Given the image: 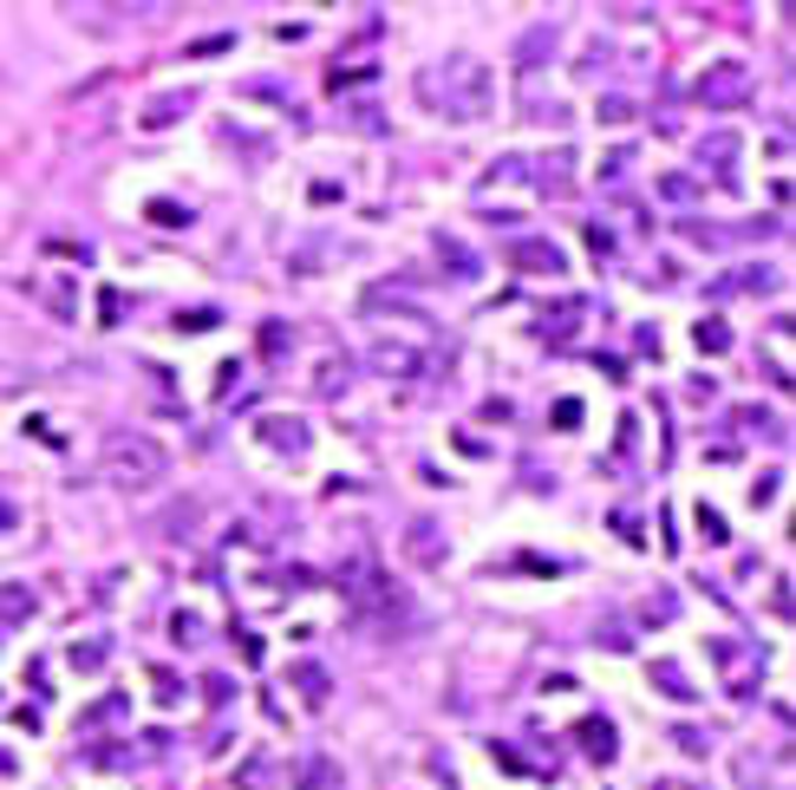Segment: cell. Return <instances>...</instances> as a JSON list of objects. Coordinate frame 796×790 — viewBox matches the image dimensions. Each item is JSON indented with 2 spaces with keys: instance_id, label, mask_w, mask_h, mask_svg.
Wrapping results in <instances>:
<instances>
[{
  "instance_id": "obj_1",
  "label": "cell",
  "mask_w": 796,
  "mask_h": 790,
  "mask_svg": "<svg viewBox=\"0 0 796 790\" xmlns=\"http://www.w3.org/2000/svg\"><path fill=\"white\" fill-rule=\"evenodd\" d=\"M418 98L432 105L437 118H450V125H477L497 105V72L484 66L477 53H450V60L418 72Z\"/></svg>"
},
{
  "instance_id": "obj_2",
  "label": "cell",
  "mask_w": 796,
  "mask_h": 790,
  "mask_svg": "<svg viewBox=\"0 0 796 790\" xmlns=\"http://www.w3.org/2000/svg\"><path fill=\"white\" fill-rule=\"evenodd\" d=\"M98 471H105V484H118V491H150V484H163L170 457H163V444H157L150 431H105Z\"/></svg>"
},
{
  "instance_id": "obj_3",
  "label": "cell",
  "mask_w": 796,
  "mask_h": 790,
  "mask_svg": "<svg viewBox=\"0 0 796 790\" xmlns=\"http://www.w3.org/2000/svg\"><path fill=\"white\" fill-rule=\"evenodd\" d=\"M751 98V66L744 60H719V66L699 78V105H712V112H731V105H744Z\"/></svg>"
},
{
  "instance_id": "obj_4",
  "label": "cell",
  "mask_w": 796,
  "mask_h": 790,
  "mask_svg": "<svg viewBox=\"0 0 796 790\" xmlns=\"http://www.w3.org/2000/svg\"><path fill=\"white\" fill-rule=\"evenodd\" d=\"M712 660L731 673V693H737V699H757V680H764V646L712 641Z\"/></svg>"
},
{
  "instance_id": "obj_5",
  "label": "cell",
  "mask_w": 796,
  "mask_h": 790,
  "mask_svg": "<svg viewBox=\"0 0 796 790\" xmlns=\"http://www.w3.org/2000/svg\"><path fill=\"white\" fill-rule=\"evenodd\" d=\"M509 268H522V275H562L569 262H562V249L549 235H516L509 242Z\"/></svg>"
},
{
  "instance_id": "obj_6",
  "label": "cell",
  "mask_w": 796,
  "mask_h": 790,
  "mask_svg": "<svg viewBox=\"0 0 796 790\" xmlns=\"http://www.w3.org/2000/svg\"><path fill=\"white\" fill-rule=\"evenodd\" d=\"M418 347H405V340H372V372H385V379H418Z\"/></svg>"
},
{
  "instance_id": "obj_7",
  "label": "cell",
  "mask_w": 796,
  "mask_h": 790,
  "mask_svg": "<svg viewBox=\"0 0 796 790\" xmlns=\"http://www.w3.org/2000/svg\"><path fill=\"white\" fill-rule=\"evenodd\" d=\"M183 112H197V92H190V85H183V92H163V98H150L138 125H145V131H170Z\"/></svg>"
},
{
  "instance_id": "obj_8",
  "label": "cell",
  "mask_w": 796,
  "mask_h": 790,
  "mask_svg": "<svg viewBox=\"0 0 796 790\" xmlns=\"http://www.w3.org/2000/svg\"><path fill=\"white\" fill-rule=\"evenodd\" d=\"M40 614V594L26 581H0V628H26Z\"/></svg>"
},
{
  "instance_id": "obj_9",
  "label": "cell",
  "mask_w": 796,
  "mask_h": 790,
  "mask_svg": "<svg viewBox=\"0 0 796 790\" xmlns=\"http://www.w3.org/2000/svg\"><path fill=\"white\" fill-rule=\"evenodd\" d=\"M294 686H300L307 706H327V699H333V673H327L320 660H294Z\"/></svg>"
},
{
  "instance_id": "obj_10",
  "label": "cell",
  "mask_w": 796,
  "mask_h": 790,
  "mask_svg": "<svg viewBox=\"0 0 796 790\" xmlns=\"http://www.w3.org/2000/svg\"><path fill=\"white\" fill-rule=\"evenodd\" d=\"M581 751H587V758H594V765H607V758H614V751H620V745H614V725H607V718H581Z\"/></svg>"
},
{
  "instance_id": "obj_11",
  "label": "cell",
  "mask_w": 796,
  "mask_h": 790,
  "mask_svg": "<svg viewBox=\"0 0 796 790\" xmlns=\"http://www.w3.org/2000/svg\"><path fill=\"white\" fill-rule=\"evenodd\" d=\"M569 170H575V157H569V150H555V157H542V177H535V183H542L549 197H569V190H575V177H569Z\"/></svg>"
},
{
  "instance_id": "obj_12",
  "label": "cell",
  "mask_w": 796,
  "mask_h": 790,
  "mask_svg": "<svg viewBox=\"0 0 796 790\" xmlns=\"http://www.w3.org/2000/svg\"><path fill=\"white\" fill-rule=\"evenodd\" d=\"M549 53H555V27H535V33H522V46H516V66L535 72Z\"/></svg>"
},
{
  "instance_id": "obj_13",
  "label": "cell",
  "mask_w": 796,
  "mask_h": 790,
  "mask_svg": "<svg viewBox=\"0 0 796 790\" xmlns=\"http://www.w3.org/2000/svg\"><path fill=\"white\" fill-rule=\"evenodd\" d=\"M262 438H268L275 451H307V425H300V419H262Z\"/></svg>"
},
{
  "instance_id": "obj_14",
  "label": "cell",
  "mask_w": 796,
  "mask_h": 790,
  "mask_svg": "<svg viewBox=\"0 0 796 790\" xmlns=\"http://www.w3.org/2000/svg\"><path fill=\"white\" fill-rule=\"evenodd\" d=\"M652 686H659L666 699H679V706H692V699H699V693H692V680H686L672 660H659V666H652Z\"/></svg>"
},
{
  "instance_id": "obj_15",
  "label": "cell",
  "mask_w": 796,
  "mask_h": 790,
  "mask_svg": "<svg viewBox=\"0 0 796 790\" xmlns=\"http://www.w3.org/2000/svg\"><path fill=\"white\" fill-rule=\"evenodd\" d=\"M333 784H340L333 758H300V771H294V790H333Z\"/></svg>"
},
{
  "instance_id": "obj_16",
  "label": "cell",
  "mask_w": 796,
  "mask_h": 790,
  "mask_svg": "<svg viewBox=\"0 0 796 790\" xmlns=\"http://www.w3.org/2000/svg\"><path fill=\"white\" fill-rule=\"evenodd\" d=\"M437 255H444V268H457L450 282H470V275H477V255H470L464 242H450V235H437Z\"/></svg>"
},
{
  "instance_id": "obj_17",
  "label": "cell",
  "mask_w": 796,
  "mask_h": 790,
  "mask_svg": "<svg viewBox=\"0 0 796 790\" xmlns=\"http://www.w3.org/2000/svg\"><path fill=\"white\" fill-rule=\"evenodd\" d=\"M659 197H666V203H692V197H699V177H679V170H666V177H659Z\"/></svg>"
},
{
  "instance_id": "obj_18",
  "label": "cell",
  "mask_w": 796,
  "mask_h": 790,
  "mask_svg": "<svg viewBox=\"0 0 796 790\" xmlns=\"http://www.w3.org/2000/svg\"><path fill=\"white\" fill-rule=\"evenodd\" d=\"M412 556H418V562H437V556H444V543H437V523H418V529H412Z\"/></svg>"
},
{
  "instance_id": "obj_19",
  "label": "cell",
  "mask_w": 796,
  "mask_h": 790,
  "mask_svg": "<svg viewBox=\"0 0 796 790\" xmlns=\"http://www.w3.org/2000/svg\"><path fill=\"white\" fill-rule=\"evenodd\" d=\"M569 320H581V301H562V314H549V320H542V334H549V340H569V334H575Z\"/></svg>"
},
{
  "instance_id": "obj_20",
  "label": "cell",
  "mask_w": 796,
  "mask_h": 790,
  "mask_svg": "<svg viewBox=\"0 0 796 790\" xmlns=\"http://www.w3.org/2000/svg\"><path fill=\"white\" fill-rule=\"evenodd\" d=\"M294 347V334H288V320H268V327H262V354L268 359H282Z\"/></svg>"
},
{
  "instance_id": "obj_21",
  "label": "cell",
  "mask_w": 796,
  "mask_h": 790,
  "mask_svg": "<svg viewBox=\"0 0 796 790\" xmlns=\"http://www.w3.org/2000/svg\"><path fill=\"white\" fill-rule=\"evenodd\" d=\"M672 745H679L686 758H705V751H712V738H705V731H692V725H679V731H672Z\"/></svg>"
},
{
  "instance_id": "obj_22",
  "label": "cell",
  "mask_w": 796,
  "mask_h": 790,
  "mask_svg": "<svg viewBox=\"0 0 796 790\" xmlns=\"http://www.w3.org/2000/svg\"><path fill=\"white\" fill-rule=\"evenodd\" d=\"M699 347H705V354H724V347H731V334H724V320H705V327H699Z\"/></svg>"
},
{
  "instance_id": "obj_23",
  "label": "cell",
  "mask_w": 796,
  "mask_h": 790,
  "mask_svg": "<svg viewBox=\"0 0 796 790\" xmlns=\"http://www.w3.org/2000/svg\"><path fill=\"white\" fill-rule=\"evenodd\" d=\"M634 118V98H601V125H627Z\"/></svg>"
},
{
  "instance_id": "obj_24",
  "label": "cell",
  "mask_w": 796,
  "mask_h": 790,
  "mask_svg": "<svg viewBox=\"0 0 796 790\" xmlns=\"http://www.w3.org/2000/svg\"><path fill=\"white\" fill-rule=\"evenodd\" d=\"M699 529H705V543H731V536H724V516L712 509V503L699 509Z\"/></svg>"
},
{
  "instance_id": "obj_25",
  "label": "cell",
  "mask_w": 796,
  "mask_h": 790,
  "mask_svg": "<svg viewBox=\"0 0 796 790\" xmlns=\"http://www.w3.org/2000/svg\"><path fill=\"white\" fill-rule=\"evenodd\" d=\"M177 327H183V334H203V327H216V307H197V314H177Z\"/></svg>"
},
{
  "instance_id": "obj_26",
  "label": "cell",
  "mask_w": 796,
  "mask_h": 790,
  "mask_svg": "<svg viewBox=\"0 0 796 790\" xmlns=\"http://www.w3.org/2000/svg\"><path fill=\"white\" fill-rule=\"evenodd\" d=\"M73 666H105V641H78L73 646Z\"/></svg>"
},
{
  "instance_id": "obj_27",
  "label": "cell",
  "mask_w": 796,
  "mask_h": 790,
  "mask_svg": "<svg viewBox=\"0 0 796 790\" xmlns=\"http://www.w3.org/2000/svg\"><path fill=\"white\" fill-rule=\"evenodd\" d=\"M640 614H647V621H672V614H679V601H672V594H652Z\"/></svg>"
},
{
  "instance_id": "obj_28",
  "label": "cell",
  "mask_w": 796,
  "mask_h": 790,
  "mask_svg": "<svg viewBox=\"0 0 796 790\" xmlns=\"http://www.w3.org/2000/svg\"><path fill=\"white\" fill-rule=\"evenodd\" d=\"M731 150H737V144L724 138V131H719V138H705V144H699V157H705V164H712V157H719V164H724V157H731Z\"/></svg>"
},
{
  "instance_id": "obj_29",
  "label": "cell",
  "mask_w": 796,
  "mask_h": 790,
  "mask_svg": "<svg viewBox=\"0 0 796 790\" xmlns=\"http://www.w3.org/2000/svg\"><path fill=\"white\" fill-rule=\"evenodd\" d=\"M150 215H157V222H163V229H183V222H190V215L177 210V203H150Z\"/></svg>"
},
{
  "instance_id": "obj_30",
  "label": "cell",
  "mask_w": 796,
  "mask_h": 790,
  "mask_svg": "<svg viewBox=\"0 0 796 790\" xmlns=\"http://www.w3.org/2000/svg\"><path fill=\"white\" fill-rule=\"evenodd\" d=\"M549 419H555V425H581V399H562V405H555Z\"/></svg>"
}]
</instances>
